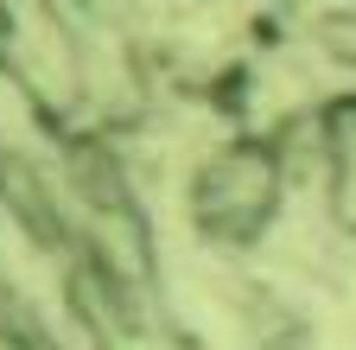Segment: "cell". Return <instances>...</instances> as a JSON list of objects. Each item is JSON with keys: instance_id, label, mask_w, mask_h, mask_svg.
Instances as JSON below:
<instances>
[{"instance_id": "1", "label": "cell", "mask_w": 356, "mask_h": 350, "mask_svg": "<svg viewBox=\"0 0 356 350\" xmlns=\"http://www.w3.org/2000/svg\"><path fill=\"white\" fill-rule=\"evenodd\" d=\"M293 198V153L280 134H229L191 159L185 172V216L197 242L216 255H254L280 230Z\"/></svg>"}, {"instance_id": "2", "label": "cell", "mask_w": 356, "mask_h": 350, "mask_svg": "<svg viewBox=\"0 0 356 350\" xmlns=\"http://www.w3.org/2000/svg\"><path fill=\"white\" fill-rule=\"evenodd\" d=\"M312 179L331 230L356 242V90L312 109Z\"/></svg>"}]
</instances>
